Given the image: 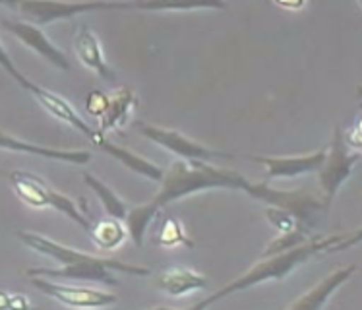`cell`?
<instances>
[{"mask_svg": "<svg viewBox=\"0 0 362 310\" xmlns=\"http://www.w3.org/2000/svg\"><path fill=\"white\" fill-rule=\"evenodd\" d=\"M159 185H161L159 193L146 202V206L156 215L161 214L163 207H167L173 202L207 190H240L267 206L287 209L295 215L303 227H308L314 215L320 209H325L322 198L306 190H277L267 183H250L237 171L215 167L211 163L204 161L178 159L170 163Z\"/></svg>", "mask_w": 362, "mask_h": 310, "instance_id": "cell-1", "label": "cell"}, {"mask_svg": "<svg viewBox=\"0 0 362 310\" xmlns=\"http://www.w3.org/2000/svg\"><path fill=\"white\" fill-rule=\"evenodd\" d=\"M18 239L28 248L39 252L43 256H49L54 262H59L60 268H31L28 270L30 277H43V280H78V281H95L105 285H119L111 272H120L134 277L149 275V268L138 266V264H126L115 258H101L88 252L76 251L72 246L60 244L49 236L39 235L33 231H18Z\"/></svg>", "mask_w": 362, "mask_h": 310, "instance_id": "cell-2", "label": "cell"}, {"mask_svg": "<svg viewBox=\"0 0 362 310\" xmlns=\"http://www.w3.org/2000/svg\"><path fill=\"white\" fill-rule=\"evenodd\" d=\"M358 243H361V231L358 229L353 231V233H339V235L308 239L306 243L298 244L295 248H288V251H283L279 254H274V256L262 258L258 264H254L240 277L227 283L219 291H215L214 295H207L206 299L198 301L190 310H207L211 304L219 303L221 299L235 295L238 291L256 287V285H262L266 281L287 280L296 268L304 266L312 258H318V256H324V254H332V252H341Z\"/></svg>", "mask_w": 362, "mask_h": 310, "instance_id": "cell-3", "label": "cell"}, {"mask_svg": "<svg viewBox=\"0 0 362 310\" xmlns=\"http://www.w3.org/2000/svg\"><path fill=\"white\" fill-rule=\"evenodd\" d=\"M361 161V149H351L343 140V130L339 126L333 132V140L325 151V159L318 171L320 190H322V202L325 209H329L341 186L351 178L356 163Z\"/></svg>", "mask_w": 362, "mask_h": 310, "instance_id": "cell-4", "label": "cell"}, {"mask_svg": "<svg viewBox=\"0 0 362 310\" xmlns=\"http://www.w3.org/2000/svg\"><path fill=\"white\" fill-rule=\"evenodd\" d=\"M25 18L23 22L33 25H51L66 22L76 16L101 12V10H134L136 2H18L10 4Z\"/></svg>", "mask_w": 362, "mask_h": 310, "instance_id": "cell-5", "label": "cell"}, {"mask_svg": "<svg viewBox=\"0 0 362 310\" xmlns=\"http://www.w3.org/2000/svg\"><path fill=\"white\" fill-rule=\"evenodd\" d=\"M136 130L146 136L148 140H151L157 146H161L163 149H167L170 154L178 155L182 161H204L211 163L217 159H237L235 155L223 154L217 149L202 146L198 142L190 140L188 136H185L178 130H170V128H161V126L148 125V122H136Z\"/></svg>", "mask_w": 362, "mask_h": 310, "instance_id": "cell-6", "label": "cell"}, {"mask_svg": "<svg viewBox=\"0 0 362 310\" xmlns=\"http://www.w3.org/2000/svg\"><path fill=\"white\" fill-rule=\"evenodd\" d=\"M31 285L41 291L43 295L51 297V299L59 301L64 306H70V309H109L112 304L119 303V297L107 293V291L80 287V285H66V283H57V281L43 280V277H33Z\"/></svg>", "mask_w": 362, "mask_h": 310, "instance_id": "cell-7", "label": "cell"}, {"mask_svg": "<svg viewBox=\"0 0 362 310\" xmlns=\"http://www.w3.org/2000/svg\"><path fill=\"white\" fill-rule=\"evenodd\" d=\"M0 25L8 33H12L18 41H22L28 49L37 52L39 57L47 60L49 64L60 68L64 72L72 70V64H70L66 54L60 51L59 47L45 35V31L41 28H37V25H33L30 22H23V20H16V18H2Z\"/></svg>", "mask_w": 362, "mask_h": 310, "instance_id": "cell-8", "label": "cell"}, {"mask_svg": "<svg viewBox=\"0 0 362 310\" xmlns=\"http://www.w3.org/2000/svg\"><path fill=\"white\" fill-rule=\"evenodd\" d=\"M327 148H322L318 151H312L306 155H285V157H252L254 161L264 165L267 171V178H296L318 173L322 163L325 159Z\"/></svg>", "mask_w": 362, "mask_h": 310, "instance_id": "cell-9", "label": "cell"}, {"mask_svg": "<svg viewBox=\"0 0 362 310\" xmlns=\"http://www.w3.org/2000/svg\"><path fill=\"white\" fill-rule=\"evenodd\" d=\"M30 93L37 99L39 103L43 105L47 111L51 113L52 117L59 118L62 122H66V125H70L72 128H76V130L80 134H83L88 140H91V144H95L97 146V142L101 140V138H105V136H101V134L97 132L95 128H91V126L78 115V111H76L74 107L68 103L64 97H60L59 93H54L51 89H45L43 86H39V84L33 86V89H31Z\"/></svg>", "mask_w": 362, "mask_h": 310, "instance_id": "cell-10", "label": "cell"}, {"mask_svg": "<svg viewBox=\"0 0 362 310\" xmlns=\"http://www.w3.org/2000/svg\"><path fill=\"white\" fill-rule=\"evenodd\" d=\"M0 149H8V151H18V154L28 155H39L45 159H52V161L62 163H74V165H86L91 161V154L86 149H60V148H47V146H39V144H31L28 140H20L12 134H6L0 130Z\"/></svg>", "mask_w": 362, "mask_h": 310, "instance_id": "cell-11", "label": "cell"}, {"mask_svg": "<svg viewBox=\"0 0 362 310\" xmlns=\"http://www.w3.org/2000/svg\"><path fill=\"white\" fill-rule=\"evenodd\" d=\"M74 51L78 54V59L86 68H89L91 72H95L101 80L112 81L117 80V72L109 67V62L105 60L103 49H101V41L97 38L93 31L89 30L88 25H81L80 31L76 33L74 38Z\"/></svg>", "mask_w": 362, "mask_h": 310, "instance_id": "cell-12", "label": "cell"}, {"mask_svg": "<svg viewBox=\"0 0 362 310\" xmlns=\"http://www.w3.org/2000/svg\"><path fill=\"white\" fill-rule=\"evenodd\" d=\"M356 272V266L337 268L335 272L325 275L318 285H314L310 291H306L303 297H298L295 303L291 304L287 310H322L325 303L333 297V293L347 283Z\"/></svg>", "mask_w": 362, "mask_h": 310, "instance_id": "cell-13", "label": "cell"}, {"mask_svg": "<svg viewBox=\"0 0 362 310\" xmlns=\"http://www.w3.org/2000/svg\"><path fill=\"white\" fill-rule=\"evenodd\" d=\"M97 148L101 149V151H105L107 155H111L112 159H117L122 167H126L128 171H132L136 175H140V177L149 178V180H153V183H161L163 177H165V169L159 167L157 163L149 161L146 157L134 154L130 149L122 148L119 144L107 140V138H101V140L97 142Z\"/></svg>", "mask_w": 362, "mask_h": 310, "instance_id": "cell-14", "label": "cell"}, {"mask_svg": "<svg viewBox=\"0 0 362 310\" xmlns=\"http://www.w3.org/2000/svg\"><path fill=\"white\" fill-rule=\"evenodd\" d=\"M136 93H134L132 88L128 86H122L115 91V96L109 97V103H107V109L99 117V128L97 132L105 136L111 130H119L120 126H124L130 118V113L134 111L136 107Z\"/></svg>", "mask_w": 362, "mask_h": 310, "instance_id": "cell-15", "label": "cell"}, {"mask_svg": "<svg viewBox=\"0 0 362 310\" xmlns=\"http://www.w3.org/2000/svg\"><path fill=\"white\" fill-rule=\"evenodd\" d=\"M157 287L170 297H185L194 291L207 287V277L185 266H175L165 270L157 280Z\"/></svg>", "mask_w": 362, "mask_h": 310, "instance_id": "cell-16", "label": "cell"}, {"mask_svg": "<svg viewBox=\"0 0 362 310\" xmlns=\"http://www.w3.org/2000/svg\"><path fill=\"white\" fill-rule=\"evenodd\" d=\"M83 180H86V185L95 193V196L101 202V206H103L105 214L112 217V219H120V222H124L126 214H128V209L130 207L126 206V202L120 198L119 194L112 190L111 186L105 185L101 178L93 177L91 173H86L83 175Z\"/></svg>", "mask_w": 362, "mask_h": 310, "instance_id": "cell-17", "label": "cell"}, {"mask_svg": "<svg viewBox=\"0 0 362 310\" xmlns=\"http://www.w3.org/2000/svg\"><path fill=\"white\" fill-rule=\"evenodd\" d=\"M89 235L93 239L95 246L103 248V251H115L128 239V231H126L124 222L109 217V219L93 223L89 229Z\"/></svg>", "mask_w": 362, "mask_h": 310, "instance_id": "cell-18", "label": "cell"}, {"mask_svg": "<svg viewBox=\"0 0 362 310\" xmlns=\"http://www.w3.org/2000/svg\"><path fill=\"white\" fill-rule=\"evenodd\" d=\"M45 207H52L54 212L66 215L68 219H72L76 225H80L81 229H86L88 233H89V229H91V225H93L88 215L81 214L80 207L74 204V200L68 198L66 194L52 190L49 185H45V188H43V209Z\"/></svg>", "mask_w": 362, "mask_h": 310, "instance_id": "cell-19", "label": "cell"}, {"mask_svg": "<svg viewBox=\"0 0 362 310\" xmlns=\"http://www.w3.org/2000/svg\"><path fill=\"white\" fill-rule=\"evenodd\" d=\"M157 243L167 246V248H173V246H178V244H185V246H194V243L186 236V231L182 227V223L178 222L177 217H167L163 222L161 233H159V239Z\"/></svg>", "mask_w": 362, "mask_h": 310, "instance_id": "cell-20", "label": "cell"}, {"mask_svg": "<svg viewBox=\"0 0 362 310\" xmlns=\"http://www.w3.org/2000/svg\"><path fill=\"white\" fill-rule=\"evenodd\" d=\"M310 236H308V231L306 227H298L293 233H283V235H277L272 241V243L267 244V248L262 254V258H267V256H274V254H279L283 251H288V248H295L298 244L306 243Z\"/></svg>", "mask_w": 362, "mask_h": 310, "instance_id": "cell-21", "label": "cell"}, {"mask_svg": "<svg viewBox=\"0 0 362 310\" xmlns=\"http://www.w3.org/2000/svg\"><path fill=\"white\" fill-rule=\"evenodd\" d=\"M266 217L267 222L272 223L275 229H277L279 235H283V233H293V231H296L298 227H303L295 215L291 214V212H287V209H281V207L267 206Z\"/></svg>", "mask_w": 362, "mask_h": 310, "instance_id": "cell-22", "label": "cell"}, {"mask_svg": "<svg viewBox=\"0 0 362 310\" xmlns=\"http://www.w3.org/2000/svg\"><path fill=\"white\" fill-rule=\"evenodd\" d=\"M0 68H2V70H6V74L10 76L18 86H22L25 91H31L33 86H35V81H31L28 76L23 74L20 68L16 67V62L12 60V57L8 54L6 47H4L2 43H0Z\"/></svg>", "mask_w": 362, "mask_h": 310, "instance_id": "cell-23", "label": "cell"}, {"mask_svg": "<svg viewBox=\"0 0 362 310\" xmlns=\"http://www.w3.org/2000/svg\"><path fill=\"white\" fill-rule=\"evenodd\" d=\"M223 10L221 2H207V4H157V2H136V10Z\"/></svg>", "mask_w": 362, "mask_h": 310, "instance_id": "cell-24", "label": "cell"}, {"mask_svg": "<svg viewBox=\"0 0 362 310\" xmlns=\"http://www.w3.org/2000/svg\"><path fill=\"white\" fill-rule=\"evenodd\" d=\"M0 310H33L25 295H12L0 291Z\"/></svg>", "mask_w": 362, "mask_h": 310, "instance_id": "cell-25", "label": "cell"}, {"mask_svg": "<svg viewBox=\"0 0 362 310\" xmlns=\"http://www.w3.org/2000/svg\"><path fill=\"white\" fill-rule=\"evenodd\" d=\"M107 103H109V97L103 96L101 91H91L88 101H86V111L99 118L105 113V109H107Z\"/></svg>", "mask_w": 362, "mask_h": 310, "instance_id": "cell-26", "label": "cell"}, {"mask_svg": "<svg viewBox=\"0 0 362 310\" xmlns=\"http://www.w3.org/2000/svg\"><path fill=\"white\" fill-rule=\"evenodd\" d=\"M277 6H281V8H303L304 4L300 2V4H277Z\"/></svg>", "mask_w": 362, "mask_h": 310, "instance_id": "cell-27", "label": "cell"}, {"mask_svg": "<svg viewBox=\"0 0 362 310\" xmlns=\"http://www.w3.org/2000/svg\"><path fill=\"white\" fill-rule=\"evenodd\" d=\"M141 310H178V309H170V306H156V309H141Z\"/></svg>", "mask_w": 362, "mask_h": 310, "instance_id": "cell-28", "label": "cell"}]
</instances>
